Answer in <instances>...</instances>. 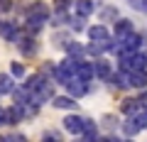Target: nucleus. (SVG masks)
<instances>
[{
    "mask_svg": "<svg viewBox=\"0 0 147 142\" xmlns=\"http://www.w3.org/2000/svg\"><path fill=\"white\" fill-rule=\"evenodd\" d=\"M140 108H142V103L137 98H123V103H120V113L123 115H135Z\"/></svg>",
    "mask_w": 147,
    "mask_h": 142,
    "instance_id": "obj_26",
    "label": "nucleus"
},
{
    "mask_svg": "<svg viewBox=\"0 0 147 142\" xmlns=\"http://www.w3.org/2000/svg\"><path fill=\"white\" fill-rule=\"evenodd\" d=\"M44 81H47V76H44L42 71H32V74L27 71V76L22 79V83H20V86H25V88H27V91L32 93V91H37L39 86L44 83Z\"/></svg>",
    "mask_w": 147,
    "mask_h": 142,
    "instance_id": "obj_14",
    "label": "nucleus"
},
{
    "mask_svg": "<svg viewBox=\"0 0 147 142\" xmlns=\"http://www.w3.org/2000/svg\"><path fill=\"white\" fill-rule=\"evenodd\" d=\"M127 5L132 7V10L142 12V15H147V0H127Z\"/></svg>",
    "mask_w": 147,
    "mask_h": 142,
    "instance_id": "obj_30",
    "label": "nucleus"
},
{
    "mask_svg": "<svg viewBox=\"0 0 147 142\" xmlns=\"http://www.w3.org/2000/svg\"><path fill=\"white\" fill-rule=\"evenodd\" d=\"M0 98H3V96H0Z\"/></svg>",
    "mask_w": 147,
    "mask_h": 142,
    "instance_id": "obj_37",
    "label": "nucleus"
},
{
    "mask_svg": "<svg viewBox=\"0 0 147 142\" xmlns=\"http://www.w3.org/2000/svg\"><path fill=\"white\" fill-rule=\"evenodd\" d=\"M15 47H17V52H20L22 59H32V57H37V52H39V42H37V37H34V34H27V32H22L20 37H17Z\"/></svg>",
    "mask_w": 147,
    "mask_h": 142,
    "instance_id": "obj_2",
    "label": "nucleus"
},
{
    "mask_svg": "<svg viewBox=\"0 0 147 142\" xmlns=\"http://www.w3.org/2000/svg\"><path fill=\"white\" fill-rule=\"evenodd\" d=\"M120 135L123 137H135V135H140V125H137V120L132 115H125V120H120Z\"/></svg>",
    "mask_w": 147,
    "mask_h": 142,
    "instance_id": "obj_15",
    "label": "nucleus"
},
{
    "mask_svg": "<svg viewBox=\"0 0 147 142\" xmlns=\"http://www.w3.org/2000/svg\"><path fill=\"white\" fill-rule=\"evenodd\" d=\"M64 91L66 93H71L74 98H84V96H88L91 93V81H81L79 76H71V79L64 83Z\"/></svg>",
    "mask_w": 147,
    "mask_h": 142,
    "instance_id": "obj_4",
    "label": "nucleus"
},
{
    "mask_svg": "<svg viewBox=\"0 0 147 142\" xmlns=\"http://www.w3.org/2000/svg\"><path fill=\"white\" fill-rule=\"evenodd\" d=\"M71 34H74V32L69 30V27H54V32L49 34V44L57 47V49H64V44L71 39Z\"/></svg>",
    "mask_w": 147,
    "mask_h": 142,
    "instance_id": "obj_12",
    "label": "nucleus"
},
{
    "mask_svg": "<svg viewBox=\"0 0 147 142\" xmlns=\"http://www.w3.org/2000/svg\"><path fill=\"white\" fill-rule=\"evenodd\" d=\"M0 140H20V142H25L27 135H22V132H0Z\"/></svg>",
    "mask_w": 147,
    "mask_h": 142,
    "instance_id": "obj_32",
    "label": "nucleus"
},
{
    "mask_svg": "<svg viewBox=\"0 0 147 142\" xmlns=\"http://www.w3.org/2000/svg\"><path fill=\"white\" fill-rule=\"evenodd\" d=\"M54 64H57V61H52V59H44V61H42V69H39V71H42L47 79H52V74H54Z\"/></svg>",
    "mask_w": 147,
    "mask_h": 142,
    "instance_id": "obj_31",
    "label": "nucleus"
},
{
    "mask_svg": "<svg viewBox=\"0 0 147 142\" xmlns=\"http://www.w3.org/2000/svg\"><path fill=\"white\" fill-rule=\"evenodd\" d=\"M64 54L71 59H79V57H86V44L79 42V39H69L66 44H64Z\"/></svg>",
    "mask_w": 147,
    "mask_h": 142,
    "instance_id": "obj_17",
    "label": "nucleus"
},
{
    "mask_svg": "<svg viewBox=\"0 0 147 142\" xmlns=\"http://www.w3.org/2000/svg\"><path fill=\"white\" fill-rule=\"evenodd\" d=\"M76 76L81 81H93L96 74H93V59L88 57H79L76 59Z\"/></svg>",
    "mask_w": 147,
    "mask_h": 142,
    "instance_id": "obj_8",
    "label": "nucleus"
},
{
    "mask_svg": "<svg viewBox=\"0 0 147 142\" xmlns=\"http://www.w3.org/2000/svg\"><path fill=\"white\" fill-rule=\"evenodd\" d=\"M132 118L137 120V125H140V130H145V127H147V108H145V105H142V108H140V110H137V113H135Z\"/></svg>",
    "mask_w": 147,
    "mask_h": 142,
    "instance_id": "obj_29",
    "label": "nucleus"
},
{
    "mask_svg": "<svg viewBox=\"0 0 147 142\" xmlns=\"http://www.w3.org/2000/svg\"><path fill=\"white\" fill-rule=\"evenodd\" d=\"M113 34H115V37H125V34H130L132 30H135V25H132V20L130 17H118V20H113Z\"/></svg>",
    "mask_w": 147,
    "mask_h": 142,
    "instance_id": "obj_16",
    "label": "nucleus"
},
{
    "mask_svg": "<svg viewBox=\"0 0 147 142\" xmlns=\"http://www.w3.org/2000/svg\"><path fill=\"white\" fill-rule=\"evenodd\" d=\"M96 3L93 0H74V12L76 15H84V17H91V15H96Z\"/></svg>",
    "mask_w": 147,
    "mask_h": 142,
    "instance_id": "obj_21",
    "label": "nucleus"
},
{
    "mask_svg": "<svg viewBox=\"0 0 147 142\" xmlns=\"http://www.w3.org/2000/svg\"><path fill=\"white\" fill-rule=\"evenodd\" d=\"M100 130H108V132H113V130H118L120 127V118L115 115V113H105L103 118H100Z\"/></svg>",
    "mask_w": 147,
    "mask_h": 142,
    "instance_id": "obj_25",
    "label": "nucleus"
},
{
    "mask_svg": "<svg viewBox=\"0 0 147 142\" xmlns=\"http://www.w3.org/2000/svg\"><path fill=\"white\" fill-rule=\"evenodd\" d=\"M113 71H115V69H113V61L105 59V54H103V57H98V59H93V74H96V79L105 81Z\"/></svg>",
    "mask_w": 147,
    "mask_h": 142,
    "instance_id": "obj_9",
    "label": "nucleus"
},
{
    "mask_svg": "<svg viewBox=\"0 0 147 142\" xmlns=\"http://www.w3.org/2000/svg\"><path fill=\"white\" fill-rule=\"evenodd\" d=\"M113 32L108 30V25L105 22H100V25H88L86 27V39H91V42H103L105 37H110Z\"/></svg>",
    "mask_w": 147,
    "mask_h": 142,
    "instance_id": "obj_11",
    "label": "nucleus"
},
{
    "mask_svg": "<svg viewBox=\"0 0 147 142\" xmlns=\"http://www.w3.org/2000/svg\"><path fill=\"white\" fill-rule=\"evenodd\" d=\"M49 25V17L47 15H25V20H22V32H27V34H42L44 27Z\"/></svg>",
    "mask_w": 147,
    "mask_h": 142,
    "instance_id": "obj_3",
    "label": "nucleus"
},
{
    "mask_svg": "<svg viewBox=\"0 0 147 142\" xmlns=\"http://www.w3.org/2000/svg\"><path fill=\"white\" fill-rule=\"evenodd\" d=\"M22 34V25L15 20H0V37L5 42H17V37Z\"/></svg>",
    "mask_w": 147,
    "mask_h": 142,
    "instance_id": "obj_6",
    "label": "nucleus"
},
{
    "mask_svg": "<svg viewBox=\"0 0 147 142\" xmlns=\"http://www.w3.org/2000/svg\"><path fill=\"white\" fill-rule=\"evenodd\" d=\"M25 15H52V5L49 3H44V0H32L30 5H27Z\"/></svg>",
    "mask_w": 147,
    "mask_h": 142,
    "instance_id": "obj_20",
    "label": "nucleus"
},
{
    "mask_svg": "<svg viewBox=\"0 0 147 142\" xmlns=\"http://www.w3.org/2000/svg\"><path fill=\"white\" fill-rule=\"evenodd\" d=\"M0 20H3V15H0Z\"/></svg>",
    "mask_w": 147,
    "mask_h": 142,
    "instance_id": "obj_36",
    "label": "nucleus"
},
{
    "mask_svg": "<svg viewBox=\"0 0 147 142\" xmlns=\"http://www.w3.org/2000/svg\"><path fill=\"white\" fill-rule=\"evenodd\" d=\"M79 137H81V140H91V142L98 140V137H100V125L93 120V118H86L84 115V127H81V135Z\"/></svg>",
    "mask_w": 147,
    "mask_h": 142,
    "instance_id": "obj_10",
    "label": "nucleus"
},
{
    "mask_svg": "<svg viewBox=\"0 0 147 142\" xmlns=\"http://www.w3.org/2000/svg\"><path fill=\"white\" fill-rule=\"evenodd\" d=\"M10 74L15 76L17 81H22L27 76V64L25 61H20V59H15V61H10Z\"/></svg>",
    "mask_w": 147,
    "mask_h": 142,
    "instance_id": "obj_27",
    "label": "nucleus"
},
{
    "mask_svg": "<svg viewBox=\"0 0 147 142\" xmlns=\"http://www.w3.org/2000/svg\"><path fill=\"white\" fill-rule=\"evenodd\" d=\"M96 15H98V20L100 22H113V20H118L120 17V12H118V7L115 5H103V7H96Z\"/></svg>",
    "mask_w": 147,
    "mask_h": 142,
    "instance_id": "obj_23",
    "label": "nucleus"
},
{
    "mask_svg": "<svg viewBox=\"0 0 147 142\" xmlns=\"http://www.w3.org/2000/svg\"><path fill=\"white\" fill-rule=\"evenodd\" d=\"M12 10H15V3H12V0H0V15H3V12L10 15Z\"/></svg>",
    "mask_w": 147,
    "mask_h": 142,
    "instance_id": "obj_33",
    "label": "nucleus"
},
{
    "mask_svg": "<svg viewBox=\"0 0 147 142\" xmlns=\"http://www.w3.org/2000/svg\"><path fill=\"white\" fill-rule=\"evenodd\" d=\"M127 79H130V88H147V69H135V71H127Z\"/></svg>",
    "mask_w": 147,
    "mask_h": 142,
    "instance_id": "obj_19",
    "label": "nucleus"
},
{
    "mask_svg": "<svg viewBox=\"0 0 147 142\" xmlns=\"http://www.w3.org/2000/svg\"><path fill=\"white\" fill-rule=\"evenodd\" d=\"M71 76H76V59H71V57H66L64 54V59L61 61H57L54 64V74H52V81L54 83H66Z\"/></svg>",
    "mask_w": 147,
    "mask_h": 142,
    "instance_id": "obj_1",
    "label": "nucleus"
},
{
    "mask_svg": "<svg viewBox=\"0 0 147 142\" xmlns=\"http://www.w3.org/2000/svg\"><path fill=\"white\" fill-rule=\"evenodd\" d=\"M71 7H74V0H52V10L64 12V10H71Z\"/></svg>",
    "mask_w": 147,
    "mask_h": 142,
    "instance_id": "obj_28",
    "label": "nucleus"
},
{
    "mask_svg": "<svg viewBox=\"0 0 147 142\" xmlns=\"http://www.w3.org/2000/svg\"><path fill=\"white\" fill-rule=\"evenodd\" d=\"M66 27L74 32V34H81V32H86V27H88V17H84V15H69V20H66Z\"/></svg>",
    "mask_w": 147,
    "mask_h": 142,
    "instance_id": "obj_18",
    "label": "nucleus"
},
{
    "mask_svg": "<svg viewBox=\"0 0 147 142\" xmlns=\"http://www.w3.org/2000/svg\"><path fill=\"white\" fill-rule=\"evenodd\" d=\"M81 127H84V115H79L76 110H69L61 120V130L69 132V135H81Z\"/></svg>",
    "mask_w": 147,
    "mask_h": 142,
    "instance_id": "obj_5",
    "label": "nucleus"
},
{
    "mask_svg": "<svg viewBox=\"0 0 147 142\" xmlns=\"http://www.w3.org/2000/svg\"><path fill=\"white\" fill-rule=\"evenodd\" d=\"M42 140H61V135H59V132H42Z\"/></svg>",
    "mask_w": 147,
    "mask_h": 142,
    "instance_id": "obj_35",
    "label": "nucleus"
},
{
    "mask_svg": "<svg viewBox=\"0 0 147 142\" xmlns=\"http://www.w3.org/2000/svg\"><path fill=\"white\" fill-rule=\"evenodd\" d=\"M15 86H17V79L10 74V71H7V74L5 71L0 74V96H7V98H10V93L15 91Z\"/></svg>",
    "mask_w": 147,
    "mask_h": 142,
    "instance_id": "obj_22",
    "label": "nucleus"
},
{
    "mask_svg": "<svg viewBox=\"0 0 147 142\" xmlns=\"http://www.w3.org/2000/svg\"><path fill=\"white\" fill-rule=\"evenodd\" d=\"M7 125V108L5 105H0V127Z\"/></svg>",
    "mask_w": 147,
    "mask_h": 142,
    "instance_id": "obj_34",
    "label": "nucleus"
},
{
    "mask_svg": "<svg viewBox=\"0 0 147 142\" xmlns=\"http://www.w3.org/2000/svg\"><path fill=\"white\" fill-rule=\"evenodd\" d=\"M105 83H110L113 88H118V91H125V88H130V79H127V71H113V74L105 79Z\"/></svg>",
    "mask_w": 147,
    "mask_h": 142,
    "instance_id": "obj_13",
    "label": "nucleus"
},
{
    "mask_svg": "<svg viewBox=\"0 0 147 142\" xmlns=\"http://www.w3.org/2000/svg\"><path fill=\"white\" fill-rule=\"evenodd\" d=\"M49 103L57 110H79V98H74L71 93H54V98Z\"/></svg>",
    "mask_w": 147,
    "mask_h": 142,
    "instance_id": "obj_7",
    "label": "nucleus"
},
{
    "mask_svg": "<svg viewBox=\"0 0 147 142\" xmlns=\"http://www.w3.org/2000/svg\"><path fill=\"white\" fill-rule=\"evenodd\" d=\"M20 122H25V115H22V105L20 103H12L7 105V125H20Z\"/></svg>",
    "mask_w": 147,
    "mask_h": 142,
    "instance_id": "obj_24",
    "label": "nucleus"
}]
</instances>
